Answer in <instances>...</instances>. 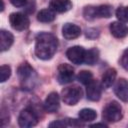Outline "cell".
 <instances>
[{
    "label": "cell",
    "mask_w": 128,
    "mask_h": 128,
    "mask_svg": "<svg viewBox=\"0 0 128 128\" xmlns=\"http://www.w3.org/2000/svg\"><path fill=\"white\" fill-rule=\"evenodd\" d=\"M35 40V55L41 60L51 59L58 47L56 36L52 33L41 32L36 36Z\"/></svg>",
    "instance_id": "obj_1"
},
{
    "label": "cell",
    "mask_w": 128,
    "mask_h": 128,
    "mask_svg": "<svg viewBox=\"0 0 128 128\" xmlns=\"http://www.w3.org/2000/svg\"><path fill=\"white\" fill-rule=\"evenodd\" d=\"M102 118L106 122H118L122 118V107L117 101H111L106 104L102 112Z\"/></svg>",
    "instance_id": "obj_2"
},
{
    "label": "cell",
    "mask_w": 128,
    "mask_h": 128,
    "mask_svg": "<svg viewBox=\"0 0 128 128\" xmlns=\"http://www.w3.org/2000/svg\"><path fill=\"white\" fill-rule=\"evenodd\" d=\"M82 95H83L82 89L76 85L68 86L64 88L61 92V97H62L63 102L70 106L76 105L82 98Z\"/></svg>",
    "instance_id": "obj_3"
},
{
    "label": "cell",
    "mask_w": 128,
    "mask_h": 128,
    "mask_svg": "<svg viewBox=\"0 0 128 128\" xmlns=\"http://www.w3.org/2000/svg\"><path fill=\"white\" fill-rule=\"evenodd\" d=\"M38 114L33 108H25L23 109L18 117V124L22 128H30L35 126L38 123Z\"/></svg>",
    "instance_id": "obj_4"
},
{
    "label": "cell",
    "mask_w": 128,
    "mask_h": 128,
    "mask_svg": "<svg viewBox=\"0 0 128 128\" xmlns=\"http://www.w3.org/2000/svg\"><path fill=\"white\" fill-rule=\"evenodd\" d=\"M9 23L14 30L23 31L29 27L30 20L28 16L21 12H13L9 15Z\"/></svg>",
    "instance_id": "obj_5"
},
{
    "label": "cell",
    "mask_w": 128,
    "mask_h": 128,
    "mask_svg": "<svg viewBox=\"0 0 128 128\" xmlns=\"http://www.w3.org/2000/svg\"><path fill=\"white\" fill-rule=\"evenodd\" d=\"M57 80L60 84H68L74 80V69L71 65L63 63L58 66Z\"/></svg>",
    "instance_id": "obj_6"
},
{
    "label": "cell",
    "mask_w": 128,
    "mask_h": 128,
    "mask_svg": "<svg viewBox=\"0 0 128 128\" xmlns=\"http://www.w3.org/2000/svg\"><path fill=\"white\" fill-rule=\"evenodd\" d=\"M86 50L82 46H72L66 51V56L70 62L76 65H80L84 62Z\"/></svg>",
    "instance_id": "obj_7"
},
{
    "label": "cell",
    "mask_w": 128,
    "mask_h": 128,
    "mask_svg": "<svg viewBox=\"0 0 128 128\" xmlns=\"http://www.w3.org/2000/svg\"><path fill=\"white\" fill-rule=\"evenodd\" d=\"M102 94V84L96 80H92L86 85V96L90 101H98Z\"/></svg>",
    "instance_id": "obj_8"
},
{
    "label": "cell",
    "mask_w": 128,
    "mask_h": 128,
    "mask_svg": "<svg viewBox=\"0 0 128 128\" xmlns=\"http://www.w3.org/2000/svg\"><path fill=\"white\" fill-rule=\"evenodd\" d=\"M44 109L48 113H55L60 107V97L57 92H51L47 95L44 101Z\"/></svg>",
    "instance_id": "obj_9"
},
{
    "label": "cell",
    "mask_w": 128,
    "mask_h": 128,
    "mask_svg": "<svg viewBox=\"0 0 128 128\" xmlns=\"http://www.w3.org/2000/svg\"><path fill=\"white\" fill-rule=\"evenodd\" d=\"M114 93L121 101L128 102V80L125 78L118 79L114 85Z\"/></svg>",
    "instance_id": "obj_10"
},
{
    "label": "cell",
    "mask_w": 128,
    "mask_h": 128,
    "mask_svg": "<svg viewBox=\"0 0 128 128\" xmlns=\"http://www.w3.org/2000/svg\"><path fill=\"white\" fill-rule=\"evenodd\" d=\"M62 35L67 40L76 39L81 35V28L73 23H66L62 27Z\"/></svg>",
    "instance_id": "obj_11"
},
{
    "label": "cell",
    "mask_w": 128,
    "mask_h": 128,
    "mask_svg": "<svg viewBox=\"0 0 128 128\" xmlns=\"http://www.w3.org/2000/svg\"><path fill=\"white\" fill-rule=\"evenodd\" d=\"M111 34L115 38H124L128 35V26L121 21H114L109 26Z\"/></svg>",
    "instance_id": "obj_12"
},
{
    "label": "cell",
    "mask_w": 128,
    "mask_h": 128,
    "mask_svg": "<svg viewBox=\"0 0 128 128\" xmlns=\"http://www.w3.org/2000/svg\"><path fill=\"white\" fill-rule=\"evenodd\" d=\"M49 8L55 13H64L72 8V2L70 0H51Z\"/></svg>",
    "instance_id": "obj_13"
},
{
    "label": "cell",
    "mask_w": 128,
    "mask_h": 128,
    "mask_svg": "<svg viewBox=\"0 0 128 128\" xmlns=\"http://www.w3.org/2000/svg\"><path fill=\"white\" fill-rule=\"evenodd\" d=\"M34 74V69L29 65V63L27 62H24L22 63L18 69H17V75H18V78L20 79V81L22 82H27L31 77L32 75Z\"/></svg>",
    "instance_id": "obj_14"
},
{
    "label": "cell",
    "mask_w": 128,
    "mask_h": 128,
    "mask_svg": "<svg viewBox=\"0 0 128 128\" xmlns=\"http://www.w3.org/2000/svg\"><path fill=\"white\" fill-rule=\"evenodd\" d=\"M14 42V36L9 31H6L2 29L0 31V50L1 52H4L8 50L11 45Z\"/></svg>",
    "instance_id": "obj_15"
},
{
    "label": "cell",
    "mask_w": 128,
    "mask_h": 128,
    "mask_svg": "<svg viewBox=\"0 0 128 128\" xmlns=\"http://www.w3.org/2000/svg\"><path fill=\"white\" fill-rule=\"evenodd\" d=\"M117 76V71L114 68H109L107 69L103 75H102V79H101V84L102 87L104 88H109L112 86V84L114 83L115 79Z\"/></svg>",
    "instance_id": "obj_16"
},
{
    "label": "cell",
    "mask_w": 128,
    "mask_h": 128,
    "mask_svg": "<svg viewBox=\"0 0 128 128\" xmlns=\"http://www.w3.org/2000/svg\"><path fill=\"white\" fill-rule=\"evenodd\" d=\"M55 18H56V13L52 9H50V8L42 9L37 14V20L39 22H42V23L52 22Z\"/></svg>",
    "instance_id": "obj_17"
},
{
    "label": "cell",
    "mask_w": 128,
    "mask_h": 128,
    "mask_svg": "<svg viewBox=\"0 0 128 128\" xmlns=\"http://www.w3.org/2000/svg\"><path fill=\"white\" fill-rule=\"evenodd\" d=\"M78 116L82 122H91L96 119L97 113L95 110H93L91 108H84L79 111Z\"/></svg>",
    "instance_id": "obj_18"
},
{
    "label": "cell",
    "mask_w": 128,
    "mask_h": 128,
    "mask_svg": "<svg viewBox=\"0 0 128 128\" xmlns=\"http://www.w3.org/2000/svg\"><path fill=\"white\" fill-rule=\"evenodd\" d=\"M99 58V51L96 48H91L85 52L84 63L87 65H94L98 61Z\"/></svg>",
    "instance_id": "obj_19"
},
{
    "label": "cell",
    "mask_w": 128,
    "mask_h": 128,
    "mask_svg": "<svg viewBox=\"0 0 128 128\" xmlns=\"http://www.w3.org/2000/svg\"><path fill=\"white\" fill-rule=\"evenodd\" d=\"M96 12H97V18H109L112 16L113 10H112V6L103 4L96 7Z\"/></svg>",
    "instance_id": "obj_20"
},
{
    "label": "cell",
    "mask_w": 128,
    "mask_h": 128,
    "mask_svg": "<svg viewBox=\"0 0 128 128\" xmlns=\"http://www.w3.org/2000/svg\"><path fill=\"white\" fill-rule=\"evenodd\" d=\"M77 79L80 83H82L83 85H88L92 80H93V74L90 71L87 70H82L79 72V74L77 75Z\"/></svg>",
    "instance_id": "obj_21"
},
{
    "label": "cell",
    "mask_w": 128,
    "mask_h": 128,
    "mask_svg": "<svg viewBox=\"0 0 128 128\" xmlns=\"http://www.w3.org/2000/svg\"><path fill=\"white\" fill-rule=\"evenodd\" d=\"M96 7L97 6H86L83 10V16L86 20H94L97 18V12H96Z\"/></svg>",
    "instance_id": "obj_22"
},
{
    "label": "cell",
    "mask_w": 128,
    "mask_h": 128,
    "mask_svg": "<svg viewBox=\"0 0 128 128\" xmlns=\"http://www.w3.org/2000/svg\"><path fill=\"white\" fill-rule=\"evenodd\" d=\"M116 17L121 22H128V6H120L116 10Z\"/></svg>",
    "instance_id": "obj_23"
},
{
    "label": "cell",
    "mask_w": 128,
    "mask_h": 128,
    "mask_svg": "<svg viewBox=\"0 0 128 128\" xmlns=\"http://www.w3.org/2000/svg\"><path fill=\"white\" fill-rule=\"evenodd\" d=\"M11 76V67L9 65H2L0 68V81L5 82Z\"/></svg>",
    "instance_id": "obj_24"
},
{
    "label": "cell",
    "mask_w": 128,
    "mask_h": 128,
    "mask_svg": "<svg viewBox=\"0 0 128 128\" xmlns=\"http://www.w3.org/2000/svg\"><path fill=\"white\" fill-rule=\"evenodd\" d=\"M99 30L96 28H88L85 32V36L88 39H96L99 36Z\"/></svg>",
    "instance_id": "obj_25"
},
{
    "label": "cell",
    "mask_w": 128,
    "mask_h": 128,
    "mask_svg": "<svg viewBox=\"0 0 128 128\" xmlns=\"http://www.w3.org/2000/svg\"><path fill=\"white\" fill-rule=\"evenodd\" d=\"M120 64L121 66L128 71V48L124 50V52L122 53V56L120 58Z\"/></svg>",
    "instance_id": "obj_26"
},
{
    "label": "cell",
    "mask_w": 128,
    "mask_h": 128,
    "mask_svg": "<svg viewBox=\"0 0 128 128\" xmlns=\"http://www.w3.org/2000/svg\"><path fill=\"white\" fill-rule=\"evenodd\" d=\"M67 126V123H66V120L63 119V120H57V121H54V122H51L49 124V127H66Z\"/></svg>",
    "instance_id": "obj_27"
},
{
    "label": "cell",
    "mask_w": 128,
    "mask_h": 128,
    "mask_svg": "<svg viewBox=\"0 0 128 128\" xmlns=\"http://www.w3.org/2000/svg\"><path fill=\"white\" fill-rule=\"evenodd\" d=\"M9 1L15 7H24L27 4V0H9Z\"/></svg>",
    "instance_id": "obj_28"
},
{
    "label": "cell",
    "mask_w": 128,
    "mask_h": 128,
    "mask_svg": "<svg viewBox=\"0 0 128 128\" xmlns=\"http://www.w3.org/2000/svg\"><path fill=\"white\" fill-rule=\"evenodd\" d=\"M98 126H101V127H107V125L104 124V123H96V124L91 125V127H98Z\"/></svg>",
    "instance_id": "obj_29"
}]
</instances>
